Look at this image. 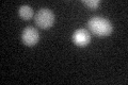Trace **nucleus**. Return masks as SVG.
<instances>
[{
	"mask_svg": "<svg viewBox=\"0 0 128 85\" xmlns=\"http://www.w3.org/2000/svg\"><path fill=\"white\" fill-rule=\"evenodd\" d=\"M88 27H89L92 33L97 36H100V37L109 36L113 31V27H112L111 22L107 18H104L102 16L92 17L88 21Z\"/></svg>",
	"mask_w": 128,
	"mask_h": 85,
	"instance_id": "f257e3e1",
	"label": "nucleus"
},
{
	"mask_svg": "<svg viewBox=\"0 0 128 85\" xmlns=\"http://www.w3.org/2000/svg\"><path fill=\"white\" fill-rule=\"evenodd\" d=\"M34 21L41 29H49L54 22V14L49 9L43 7L35 14Z\"/></svg>",
	"mask_w": 128,
	"mask_h": 85,
	"instance_id": "f03ea898",
	"label": "nucleus"
},
{
	"mask_svg": "<svg viewBox=\"0 0 128 85\" xmlns=\"http://www.w3.org/2000/svg\"><path fill=\"white\" fill-rule=\"evenodd\" d=\"M22 40L26 46H34L40 40L38 31L33 27H26L22 30Z\"/></svg>",
	"mask_w": 128,
	"mask_h": 85,
	"instance_id": "7ed1b4c3",
	"label": "nucleus"
},
{
	"mask_svg": "<svg viewBox=\"0 0 128 85\" xmlns=\"http://www.w3.org/2000/svg\"><path fill=\"white\" fill-rule=\"evenodd\" d=\"M73 43L76 46L86 47L91 40V36L89 31L86 29H77L73 34Z\"/></svg>",
	"mask_w": 128,
	"mask_h": 85,
	"instance_id": "20e7f679",
	"label": "nucleus"
},
{
	"mask_svg": "<svg viewBox=\"0 0 128 85\" xmlns=\"http://www.w3.org/2000/svg\"><path fill=\"white\" fill-rule=\"evenodd\" d=\"M19 16L25 20H29L33 16V10L29 5H22L19 7Z\"/></svg>",
	"mask_w": 128,
	"mask_h": 85,
	"instance_id": "39448f33",
	"label": "nucleus"
},
{
	"mask_svg": "<svg viewBox=\"0 0 128 85\" xmlns=\"http://www.w3.org/2000/svg\"><path fill=\"white\" fill-rule=\"evenodd\" d=\"M82 3L84 5H86L88 7H90V9H96L97 6H99L100 4V1L99 0H83Z\"/></svg>",
	"mask_w": 128,
	"mask_h": 85,
	"instance_id": "423d86ee",
	"label": "nucleus"
}]
</instances>
